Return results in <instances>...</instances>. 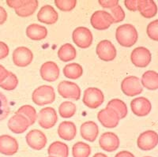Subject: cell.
Returning a JSON list of instances; mask_svg holds the SVG:
<instances>
[{"label": "cell", "mask_w": 158, "mask_h": 157, "mask_svg": "<svg viewBox=\"0 0 158 157\" xmlns=\"http://www.w3.org/2000/svg\"><path fill=\"white\" fill-rule=\"evenodd\" d=\"M7 18V13L3 7L0 6V25H2L6 21Z\"/></svg>", "instance_id": "obj_44"}, {"label": "cell", "mask_w": 158, "mask_h": 157, "mask_svg": "<svg viewBox=\"0 0 158 157\" xmlns=\"http://www.w3.org/2000/svg\"><path fill=\"white\" fill-rule=\"evenodd\" d=\"M120 141L118 136L112 132H105L99 139V145L103 150L112 152L116 151L119 147Z\"/></svg>", "instance_id": "obj_15"}, {"label": "cell", "mask_w": 158, "mask_h": 157, "mask_svg": "<svg viewBox=\"0 0 158 157\" xmlns=\"http://www.w3.org/2000/svg\"><path fill=\"white\" fill-rule=\"evenodd\" d=\"M26 35L32 40H41L47 37L48 30L43 25L31 24L26 29Z\"/></svg>", "instance_id": "obj_24"}, {"label": "cell", "mask_w": 158, "mask_h": 157, "mask_svg": "<svg viewBox=\"0 0 158 157\" xmlns=\"http://www.w3.org/2000/svg\"><path fill=\"white\" fill-rule=\"evenodd\" d=\"M17 113L25 116V118L28 119V121H29L30 126L33 125L38 118V115H37V113H36V109H35L33 107H32L31 105L22 106V107H21L19 109H18Z\"/></svg>", "instance_id": "obj_31"}, {"label": "cell", "mask_w": 158, "mask_h": 157, "mask_svg": "<svg viewBox=\"0 0 158 157\" xmlns=\"http://www.w3.org/2000/svg\"><path fill=\"white\" fill-rule=\"evenodd\" d=\"M18 84V77H16V75L15 73H13L12 72H9L8 73L7 77L5 79L3 82L0 84V87L7 91H11L16 89Z\"/></svg>", "instance_id": "obj_34"}, {"label": "cell", "mask_w": 158, "mask_h": 157, "mask_svg": "<svg viewBox=\"0 0 158 157\" xmlns=\"http://www.w3.org/2000/svg\"><path fill=\"white\" fill-rule=\"evenodd\" d=\"M81 138L89 142H94L97 140L99 134L98 126L93 121L85 122L80 128Z\"/></svg>", "instance_id": "obj_21"}, {"label": "cell", "mask_w": 158, "mask_h": 157, "mask_svg": "<svg viewBox=\"0 0 158 157\" xmlns=\"http://www.w3.org/2000/svg\"><path fill=\"white\" fill-rule=\"evenodd\" d=\"M59 15L54 7L50 5L44 6L37 14V19L40 22L47 25H53L58 21Z\"/></svg>", "instance_id": "obj_20"}, {"label": "cell", "mask_w": 158, "mask_h": 157, "mask_svg": "<svg viewBox=\"0 0 158 157\" xmlns=\"http://www.w3.org/2000/svg\"><path fill=\"white\" fill-rule=\"evenodd\" d=\"M93 157H108L106 155H104V153H101V152H98V153H96L95 155Z\"/></svg>", "instance_id": "obj_46"}, {"label": "cell", "mask_w": 158, "mask_h": 157, "mask_svg": "<svg viewBox=\"0 0 158 157\" xmlns=\"http://www.w3.org/2000/svg\"><path fill=\"white\" fill-rule=\"evenodd\" d=\"M9 48L4 42L0 41V59L7 57L9 55Z\"/></svg>", "instance_id": "obj_41"}, {"label": "cell", "mask_w": 158, "mask_h": 157, "mask_svg": "<svg viewBox=\"0 0 158 157\" xmlns=\"http://www.w3.org/2000/svg\"><path fill=\"white\" fill-rule=\"evenodd\" d=\"M58 93L65 99L78 100L81 97V89L76 83L63 81L58 85Z\"/></svg>", "instance_id": "obj_6"}, {"label": "cell", "mask_w": 158, "mask_h": 157, "mask_svg": "<svg viewBox=\"0 0 158 157\" xmlns=\"http://www.w3.org/2000/svg\"><path fill=\"white\" fill-rule=\"evenodd\" d=\"M131 108L135 115L143 117L150 113L152 105L150 101L146 97H138L131 101Z\"/></svg>", "instance_id": "obj_17"}, {"label": "cell", "mask_w": 158, "mask_h": 157, "mask_svg": "<svg viewBox=\"0 0 158 157\" xmlns=\"http://www.w3.org/2000/svg\"><path fill=\"white\" fill-rule=\"evenodd\" d=\"M76 50L70 43H65L58 51V57L64 63L74 60L76 58Z\"/></svg>", "instance_id": "obj_28"}, {"label": "cell", "mask_w": 158, "mask_h": 157, "mask_svg": "<svg viewBox=\"0 0 158 157\" xmlns=\"http://www.w3.org/2000/svg\"><path fill=\"white\" fill-rule=\"evenodd\" d=\"M97 118L101 125L106 128H115L118 126L120 120L118 113L114 109L108 107L99 111Z\"/></svg>", "instance_id": "obj_7"}, {"label": "cell", "mask_w": 158, "mask_h": 157, "mask_svg": "<svg viewBox=\"0 0 158 157\" xmlns=\"http://www.w3.org/2000/svg\"><path fill=\"white\" fill-rule=\"evenodd\" d=\"M48 157H54V156H50V155H49V156Z\"/></svg>", "instance_id": "obj_47"}, {"label": "cell", "mask_w": 158, "mask_h": 157, "mask_svg": "<svg viewBox=\"0 0 158 157\" xmlns=\"http://www.w3.org/2000/svg\"><path fill=\"white\" fill-rule=\"evenodd\" d=\"M58 134L59 138L65 141H72L77 134L76 126L72 122H63L58 127Z\"/></svg>", "instance_id": "obj_22"}, {"label": "cell", "mask_w": 158, "mask_h": 157, "mask_svg": "<svg viewBox=\"0 0 158 157\" xmlns=\"http://www.w3.org/2000/svg\"><path fill=\"white\" fill-rule=\"evenodd\" d=\"M91 154V148L86 143L78 141L72 147L73 157H89Z\"/></svg>", "instance_id": "obj_30"}, {"label": "cell", "mask_w": 158, "mask_h": 157, "mask_svg": "<svg viewBox=\"0 0 158 157\" xmlns=\"http://www.w3.org/2000/svg\"><path fill=\"white\" fill-rule=\"evenodd\" d=\"M145 157H151V156H145Z\"/></svg>", "instance_id": "obj_48"}, {"label": "cell", "mask_w": 158, "mask_h": 157, "mask_svg": "<svg viewBox=\"0 0 158 157\" xmlns=\"http://www.w3.org/2000/svg\"><path fill=\"white\" fill-rule=\"evenodd\" d=\"M33 54L25 47H19L13 52V62L19 67H25L32 62Z\"/></svg>", "instance_id": "obj_14"}, {"label": "cell", "mask_w": 158, "mask_h": 157, "mask_svg": "<svg viewBox=\"0 0 158 157\" xmlns=\"http://www.w3.org/2000/svg\"><path fill=\"white\" fill-rule=\"evenodd\" d=\"M55 4L59 10L63 12H70L76 6V0H56Z\"/></svg>", "instance_id": "obj_35"}, {"label": "cell", "mask_w": 158, "mask_h": 157, "mask_svg": "<svg viewBox=\"0 0 158 157\" xmlns=\"http://www.w3.org/2000/svg\"><path fill=\"white\" fill-rule=\"evenodd\" d=\"M48 153L50 156L68 157L69 148L65 143L61 141H55L52 143L49 146Z\"/></svg>", "instance_id": "obj_26"}, {"label": "cell", "mask_w": 158, "mask_h": 157, "mask_svg": "<svg viewBox=\"0 0 158 157\" xmlns=\"http://www.w3.org/2000/svg\"><path fill=\"white\" fill-rule=\"evenodd\" d=\"M90 22L94 29L104 30L108 29L114 23V20L110 13L104 10H97L93 14Z\"/></svg>", "instance_id": "obj_4"}, {"label": "cell", "mask_w": 158, "mask_h": 157, "mask_svg": "<svg viewBox=\"0 0 158 157\" xmlns=\"http://www.w3.org/2000/svg\"><path fill=\"white\" fill-rule=\"evenodd\" d=\"M25 140L28 145L32 149L41 150L47 145V138L42 131L39 130H30L25 137Z\"/></svg>", "instance_id": "obj_13"}, {"label": "cell", "mask_w": 158, "mask_h": 157, "mask_svg": "<svg viewBox=\"0 0 158 157\" xmlns=\"http://www.w3.org/2000/svg\"><path fill=\"white\" fill-rule=\"evenodd\" d=\"M138 10L145 18H152L156 16L157 6L153 0H138Z\"/></svg>", "instance_id": "obj_23"}, {"label": "cell", "mask_w": 158, "mask_h": 157, "mask_svg": "<svg viewBox=\"0 0 158 157\" xmlns=\"http://www.w3.org/2000/svg\"><path fill=\"white\" fill-rule=\"evenodd\" d=\"M96 52L98 57L104 62L114 60L117 55L116 49L113 43L107 39L102 40L97 44Z\"/></svg>", "instance_id": "obj_12"}, {"label": "cell", "mask_w": 158, "mask_h": 157, "mask_svg": "<svg viewBox=\"0 0 158 157\" xmlns=\"http://www.w3.org/2000/svg\"><path fill=\"white\" fill-rule=\"evenodd\" d=\"M39 125L44 129H51L54 126L58 121V116L53 107H44L40 111L38 114Z\"/></svg>", "instance_id": "obj_10"}, {"label": "cell", "mask_w": 158, "mask_h": 157, "mask_svg": "<svg viewBox=\"0 0 158 157\" xmlns=\"http://www.w3.org/2000/svg\"><path fill=\"white\" fill-rule=\"evenodd\" d=\"M99 4L104 8L111 9L118 5V0H99Z\"/></svg>", "instance_id": "obj_39"}, {"label": "cell", "mask_w": 158, "mask_h": 157, "mask_svg": "<svg viewBox=\"0 0 158 157\" xmlns=\"http://www.w3.org/2000/svg\"><path fill=\"white\" fill-rule=\"evenodd\" d=\"M18 150V143L15 138L10 135L0 136V153L5 155H13Z\"/></svg>", "instance_id": "obj_19"}, {"label": "cell", "mask_w": 158, "mask_h": 157, "mask_svg": "<svg viewBox=\"0 0 158 157\" xmlns=\"http://www.w3.org/2000/svg\"><path fill=\"white\" fill-rule=\"evenodd\" d=\"M152 56L149 49L144 47H138L131 52V60L136 67L145 68L150 63Z\"/></svg>", "instance_id": "obj_9"}, {"label": "cell", "mask_w": 158, "mask_h": 157, "mask_svg": "<svg viewBox=\"0 0 158 157\" xmlns=\"http://www.w3.org/2000/svg\"><path fill=\"white\" fill-rule=\"evenodd\" d=\"M124 4L126 7L132 12L138 10V0H126Z\"/></svg>", "instance_id": "obj_40"}, {"label": "cell", "mask_w": 158, "mask_h": 157, "mask_svg": "<svg viewBox=\"0 0 158 157\" xmlns=\"http://www.w3.org/2000/svg\"><path fill=\"white\" fill-rule=\"evenodd\" d=\"M32 101L38 106H44L52 104L56 99L54 88L50 85H41L33 91Z\"/></svg>", "instance_id": "obj_2"}, {"label": "cell", "mask_w": 158, "mask_h": 157, "mask_svg": "<svg viewBox=\"0 0 158 157\" xmlns=\"http://www.w3.org/2000/svg\"><path fill=\"white\" fill-rule=\"evenodd\" d=\"M59 113L63 118H71L76 113V105L73 102H63L59 106Z\"/></svg>", "instance_id": "obj_32"}, {"label": "cell", "mask_w": 158, "mask_h": 157, "mask_svg": "<svg viewBox=\"0 0 158 157\" xmlns=\"http://www.w3.org/2000/svg\"><path fill=\"white\" fill-rule=\"evenodd\" d=\"M30 126L29 121L25 116L16 113L8 121V128L15 134H23Z\"/></svg>", "instance_id": "obj_16"}, {"label": "cell", "mask_w": 158, "mask_h": 157, "mask_svg": "<svg viewBox=\"0 0 158 157\" xmlns=\"http://www.w3.org/2000/svg\"><path fill=\"white\" fill-rule=\"evenodd\" d=\"M138 147L142 151H150L158 145V134L153 130H147L141 134L137 140Z\"/></svg>", "instance_id": "obj_11"}, {"label": "cell", "mask_w": 158, "mask_h": 157, "mask_svg": "<svg viewBox=\"0 0 158 157\" xmlns=\"http://www.w3.org/2000/svg\"><path fill=\"white\" fill-rule=\"evenodd\" d=\"M83 73V69L78 63H70L63 68V74L65 77L76 80L81 77Z\"/></svg>", "instance_id": "obj_29"}, {"label": "cell", "mask_w": 158, "mask_h": 157, "mask_svg": "<svg viewBox=\"0 0 158 157\" xmlns=\"http://www.w3.org/2000/svg\"><path fill=\"white\" fill-rule=\"evenodd\" d=\"M72 39L80 48H88L93 43V34L88 28L77 27L72 33Z\"/></svg>", "instance_id": "obj_5"}, {"label": "cell", "mask_w": 158, "mask_h": 157, "mask_svg": "<svg viewBox=\"0 0 158 157\" xmlns=\"http://www.w3.org/2000/svg\"><path fill=\"white\" fill-rule=\"evenodd\" d=\"M138 34L135 27L131 24H125L118 26L115 32L116 40L121 46L131 48L138 41Z\"/></svg>", "instance_id": "obj_1"}, {"label": "cell", "mask_w": 158, "mask_h": 157, "mask_svg": "<svg viewBox=\"0 0 158 157\" xmlns=\"http://www.w3.org/2000/svg\"><path fill=\"white\" fill-rule=\"evenodd\" d=\"M38 7V1L36 0H25V3L15 10L16 14L22 18H27L34 14Z\"/></svg>", "instance_id": "obj_27"}, {"label": "cell", "mask_w": 158, "mask_h": 157, "mask_svg": "<svg viewBox=\"0 0 158 157\" xmlns=\"http://www.w3.org/2000/svg\"><path fill=\"white\" fill-rule=\"evenodd\" d=\"M111 15L114 20V23H119L125 18V13L120 6L118 5L111 9Z\"/></svg>", "instance_id": "obj_38"}, {"label": "cell", "mask_w": 158, "mask_h": 157, "mask_svg": "<svg viewBox=\"0 0 158 157\" xmlns=\"http://www.w3.org/2000/svg\"><path fill=\"white\" fill-rule=\"evenodd\" d=\"M146 32L151 39L158 41V19L150 22L148 25Z\"/></svg>", "instance_id": "obj_37"}, {"label": "cell", "mask_w": 158, "mask_h": 157, "mask_svg": "<svg viewBox=\"0 0 158 157\" xmlns=\"http://www.w3.org/2000/svg\"><path fill=\"white\" fill-rule=\"evenodd\" d=\"M25 0H8V1H6V4L9 6L10 7L17 10L21 7L25 3Z\"/></svg>", "instance_id": "obj_42"}, {"label": "cell", "mask_w": 158, "mask_h": 157, "mask_svg": "<svg viewBox=\"0 0 158 157\" xmlns=\"http://www.w3.org/2000/svg\"><path fill=\"white\" fill-rule=\"evenodd\" d=\"M10 113V106L5 95L0 92V122L5 119Z\"/></svg>", "instance_id": "obj_36"}, {"label": "cell", "mask_w": 158, "mask_h": 157, "mask_svg": "<svg viewBox=\"0 0 158 157\" xmlns=\"http://www.w3.org/2000/svg\"><path fill=\"white\" fill-rule=\"evenodd\" d=\"M40 73L44 81L53 82L59 78L60 70L56 63L50 61V62H46L42 65L40 70Z\"/></svg>", "instance_id": "obj_18"}, {"label": "cell", "mask_w": 158, "mask_h": 157, "mask_svg": "<svg viewBox=\"0 0 158 157\" xmlns=\"http://www.w3.org/2000/svg\"><path fill=\"white\" fill-rule=\"evenodd\" d=\"M8 73H9V71H7L3 66L0 65V84L3 82L5 79L7 77Z\"/></svg>", "instance_id": "obj_43"}, {"label": "cell", "mask_w": 158, "mask_h": 157, "mask_svg": "<svg viewBox=\"0 0 158 157\" xmlns=\"http://www.w3.org/2000/svg\"><path fill=\"white\" fill-rule=\"evenodd\" d=\"M142 86L149 90L158 89V73L153 70H148L143 73L141 81Z\"/></svg>", "instance_id": "obj_25"}, {"label": "cell", "mask_w": 158, "mask_h": 157, "mask_svg": "<svg viewBox=\"0 0 158 157\" xmlns=\"http://www.w3.org/2000/svg\"><path fill=\"white\" fill-rule=\"evenodd\" d=\"M115 157H135L131 152H128V151H121V152H118Z\"/></svg>", "instance_id": "obj_45"}, {"label": "cell", "mask_w": 158, "mask_h": 157, "mask_svg": "<svg viewBox=\"0 0 158 157\" xmlns=\"http://www.w3.org/2000/svg\"><path fill=\"white\" fill-rule=\"evenodd\" d=\"M122 92L128 97H135L142 93V88L141 81L138 77L130 76L124 78L121 83Z\"/></svg>", "instance_id": "obj_8"}, {"label": "cell", "mask_w": 158, "mask_h": 157, "mask_svg": "<svg viewBox=\"0 0 158 157\" xmlns=\"http://www.w3.org/2000/svg\"><path fill=\"white\" fill-rule=\"evenodd\" d=\"M107 107L114 109L118 114L120 119L125 118L127 114V107L123 101L118 99H113L108 102Z\"/></svg>", "instance_id": "obj_33"}, {"label": "cell", "mask_w": 158, "mask_h": 157, "mask_svg": "<svg viewBox=\"0 0 158 157\" xmlns=\"http://www.w3.org/2000/svg\"><path fill=\"white\" fill-rule=\"evenodd\" d=\"M82 101L86 107L96 109L104 103V96L102 91L97 88H88L85 90Z\"/></svg>", "instance_id": "obj_3"}]
</instances>
